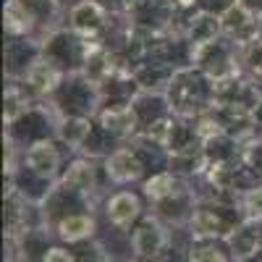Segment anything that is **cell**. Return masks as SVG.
<instances>
[{"label": "cell", "mask_w": 262, "mask_h": 262, "mask_svg": "<svg viewBox=\"0 0 262 262\" xmlns=\"http://www.w3.org/2000/svg\"><path fill=\"white\" fill-rule=\"evenodd\" d=\"M236 231V223L228 221L223 207H200L191 215V236L194 238H228Z\"/></svg>", "instance_id": "cell-1"}, {"label": "cell", "mask_w": 262, "mask_h": 262, "mask_svg": "<svg viewBox=\"0 0 262 262\" xmlns=\"http://www.w3.org/2000/svg\"><path fill=\"white\" fill-rule=\"evenodd\" d=\"M131 247H134L137 257H142V259H158L168 249V231L158 221L147 217L134 231V236H131Z\"/></svg>", "instance_id": "cell-2"}, {"label": "cell", "mask_w": 262, "mask_h": 262, "mask_svg": "<svg viewBox=\"0 0 262 262\" xmlns=\"http://www.w3.org/2000/svg\"><path fill=\"white\" fill-rule=\"evenodd\" d=\"M221 21H223V29L228 34H233L236 42H242V45H249L259 34V21H254V16L242 6H233Z\"/></svg>", "instance_id": "cell-3"}, {"label": "cell", "mask_w": 262, "mask_h": 262, "mask_svg": "<svg viewBox=\"0 0 262 262\" xmlns=\"http://www.w3.org/2000/svg\"><path fill=\"white\" fill-rule=\"evenodd\" d=\"M137 215H139V200L128 191L116 194L113 200L107 202V217H111V223L118 226V228L131 226V221H134Z\"/></svg>", "instance_id": "cell-4"}, {"label": "cell", "mask_w": 262, "mask_h": 262, "mask_svg": "<svg viewBox=\"0 0 262 262\" xmlns=\"http://www.w3.org/2000/svg\"><path fill=\"white\" fill-rule=\"evenodd\" d=\"M139 173H142V165L137 163V158L131 155L128 149H118L116 155L107 160V176H111L113 181H134L139 179Z\"/></svg>", "instance_id": "cell-5"}, {"label": "cell", "mask_w": 262, "mask_h": 262, "mask_svg": "<svg viewBox=\"0 0 262 262\" xmlns=\"http://www.w3.org/2000/svg\"><path fill=\"white\" fill-rule=\"evenodd\" d=\"M27 163L32 170L42 173V176H53L55 168H58V152L50 142H39L29 149V155H27Z\"/></svg>", "instance_id": "cell-6"}, {"label": "cell", "mask_w": 262, "mask_h": 262, "mask_svg": "<svg viewBox=\"0 0 262 262\" xmlns=\"http://www.w3.org/2000/svg\"><path fill=\"white\" fill-rule=\"evenodd\" d=\"M102 18H105V13L95 0H84V3H79L71 11V21L79 32H95L97 27H102Z\"/></svg>", "instance_id": "cell-7"}, {"label": "cell", "mask_w": 262, "mask_h": 262, "mask_svg": "<svg viewBox=\"0 0 262 262\" xmlns=\"http://www.w3.org/2000/svg\"><path fill=\"white\" fill-rule=\"evenodd\" d=\"M95 231V221L90 215H69L58 223V233L63 242H81Z\"/></svg>", "instance_id": "cell-8"}, {"label": "cell", "mask_w": 262, "mask_h": 262, "mask_svg": "<svg viewBox=\"0 0 262 262\" xmlns=\"http://www.w3.org/2000/svg\"><path fill=\"white\" fill-rule=\"evenodd\" d=\"M221 24H223L221 18L207 16V13L196 16V18L191 21V42L196 45V50L205 48V45H210V42H215V34H217V29H221Z\"/></svg>", "instance_id": "cell-9"}, {"label": "cell", "mask_w": 262, "mask_h": 262, "mask_svg": "<svg viewBox=\"0 0 262 262\" xmlns=\"http://www.w3.org/2000/svg\"><path fill=\"white\" fill-rule=\"evenodd\" d=\"M27 79H29V84L34 86V90H39V92H53V90H55V84H58V79H60V74L55 71V66H53V63H48V60H37L32 69H29Z\"/></svg>", "instance_id": "cell-10"}, {"label": "cell", "mask_w": 262, "mask_h": 262, "mask_svg": "<svg viewBox=\"0 0 262 262\" xmlns=\"http://www.w3.org/2000/svg\"><path fill=\"white\" fill-rule=\"evenodd\" d=\"M92 181H95V173H92V165L90 163H76L63 176V184H69L76 191H90L92 189Z\"/></svg>", "instance_id": "cell-11"}, {"label": "cell", "mask_w": 262, "mask_h": 262, "mask_svg": "<svg viewBox=\"0 0 262 262\" xmlns=\"http://www.w3.org/2000/svg\"><path fill=\"white\" fill-rule=\"evenodd\" d=\"M144 191L152 202H163L165 196H170L176 191V179L170 173H160V176H152L147 184H144Z\"/></svg>", "instance_id": "cell-12"}, {"label": "cell", "mask_w": 262, "mask_h": 262, "mask_svg": "<svg viewBox=\"0 0 262 262\" xmlns=\"http://www.w3.org/2000/svg\"><path fill=\"white\" fill-rule=\"evenodd\" d=\"M29 13L24 11V6L18 3V0H11L8 8H6V29L11 34H21V32H27L32 24H29Z\"/></svg>", "instance_id": "cell-13"}, {"label": "cell", "mask_w": 262, "mask_h": 262, "mask_svg": "<svg viewBox=\"0 0 262 262\" xmlns=\"http://www.w3.org/2000/svg\"><path fill=\"white\" fill-rule=\"evenodd\" d=\"M86 134H90V123L86 121H66L63 128H60V137L69 144H76V147L84 142Z\"/></svg>", "instance_id": "cell-14"}, {"label": "cell", "mask_w": 262, "mask_h": 262, "mask_svg": "<svg viewBox=\"0 0 262 262\" xmlns=\"http://www.w3.org/2000/svg\"><path fill=\"white\" fill-rule=\"evenodd\" d=\"M244 212L249 221H262V186L247 191L244 196Z\"/></svg>", "instance_id": "cell-15"}, {"label": "cell", "mask_w": 262, "mask_h": 262, "mask_svg": "<svg viewBox=\"0 0 262 262\" xmlns=\"http://www.w3.org/2000/svg\"><path fill=\"white\" fill-rule=\"evenodd\" d=\"M189 262H228L223 252H217L215 247H191Z\"/></svg>", "instance_id": "cell-16"}, {"label": "cell", "mask_w": 262, "mask_h": 262, "mask_svg": "<svg viewBox=\"0 0 262 262\" xmlns=\"http://www.w3.org/2000/svg\"><path fill=\"white\" fill-rule=\"evenodd\" d=\"M247 63L257 76H262V39H252L247 45Z\"/></svg>", "instance_id": "cell-17"}, {"label": "cell", "mask_w": 262, "mask_h": 262, "mask_svg": "<svg viewBox=\"0 0 262 262\" xmlns=\"http://www.w3.org/2000/svg\"><path fill=\"white\" fill-rule=\"evenodd\" d=\"M42 262H76V259H74V254H71V252H66V249H58V247H53V249H48V252H45Z\"/></svg>", "instance_id": "cell-18"}, {"label": "cell", "mask_w": 262, "mask_h": 262, "mask_svg": "<svg viewBox=\"0 0 262 262\" xmlns=\"http://www.w3.org/2000/svg\"><path fill=\"white\" fill-rule=\"evenodd\" d=\"M254 123H257V126H262V102L254 107Z\"/></svg>", "instance_id": "cell-19"}]
</instances>
